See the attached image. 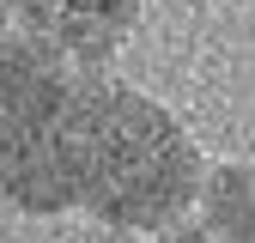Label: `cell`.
Returning a JSON list of instances; mask_svg holds the SVG:
<instances>
[{"label":"cell","mask_w":255,"mask_h":243,"mask_svg":"<svg viewBox=\"0 0 255 243\" xmlns=\"http://www.w3.org/2000/svg\"><path fill=\"white\" fill-rule=\"evenodd\" d=\"M201 146L176 110L110 67H73L61 116V195L79 219L158 231L182 219L201 176Z\"/></svg>","instance_id":"cell-1"},{"label":"cell","mask_w":255,"mask_h":243,"mask_svg":"<svg viewBox=\"0 0 255 243\" xmlns=\"http://www.w3.org/2000/svg\"><path fill=\"white\" fill-rule=\"evenodd\" d=\"M73 67L24 30H0V207L61 219V116Z\"/></svg>","instance_id":"cell-2"},{"label":"cell","mask_w":255,"mask_h":243,"mask_svg":"<svg viewBox=\"0 0 255 243\" xmlns=\"http://www.w3.org/2000/svg\"><path fill=\"white\" fill-rule=\"evenodd\" d=\"M188 219L213 243H255V164L249 158H207L188 195Z\"/></svg>","instance_id":"cell-3"},{"label":"cell","mask_w":255,"mask_h":243,"mask_svg":"<svg viewBox=\"0 0 255 243\" xmlns=\"http://www.w3.org/2000/svg\"><path fill=\"white\" fill-rule=\"evenodd\" d=\"M67 243H146V231L134 225H110V219H79L67 231Z\"/></svg>","instance_id":"cell-4"},{"label":"cell","mask_w":255,"mask_h":243,"mask_svg":"<svg viewBox=\"0 0 255 243\" xmlns=\"http://www.w3.org/2000/svg\"><path fill=\"white\" fill-rule=\"evenodd\" d=\"M146 243H213V237H207V231L182 213V219H164L158 231H146Z\"/></svg>","instance_id":"cell-5"},{"label":"cell","mask_w":255,"mask_h":243,"mask_svg":"<svg viewBox=\"0 0 255 243\" xmlns=\"http://www.w3.org/2000/svg\"><path fill=\"white\" fill-rule=\"evenodd\" d=\"M6 6H12V0H0V30H6Z\"/></svg>","instance_id":"cell-6"}]
</instances>
